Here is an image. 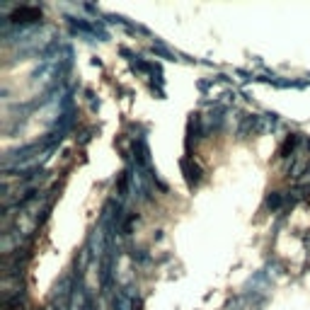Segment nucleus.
<instances>
[{
  "instance_id": "f257e3e1",
  "label": "nucleus",
  "mask_w": 310,
  "mask_h": 310,
  "mask_svg": "<svg viewBox=\"0 0 310 310\" xmlns=\"http://www.w3.org/2000/svg\"><path fill=\"white\" fill-rule=\"evenodd\" d=\"M180 165H182V172H185V180H186V185H189V189L199 186V182L204 180V170L199 167V163H194V160L185 158Z\"/></svg>"
},
{
  "instance_id": "f03ea898",
  "label": "nucleus",
  "mask_w": 310,
  "mask_h": 310,
  "mask_svg": "<svg viewBox=\"0 0 310 310\" xmlns=\"http://www.w3.org/2000/svg\"><path fill=\"white\" fill-rule=\"evenodd\" d=\"M39 20H41V12L37 7H17L10 15L12 24H32V22H39Z\"/></svg>"
},
{
  "instance_id": "7ed1b4c3",
  "label": "nucleus",
  "mask_w": 310,
  "mask_h": 310,
  "mask_svg": "<svg viewBox=\"0 0 310 310\" xmlns=\"http://www.w3.org/2000/svg\"><path fill=\"white\" fill-rule=\"evenodd\" d=\"M264 206H267V208H271V211H279V208L284 206V194H281V191H269V196H267Z\"/></svg>"
}]
</instances>
